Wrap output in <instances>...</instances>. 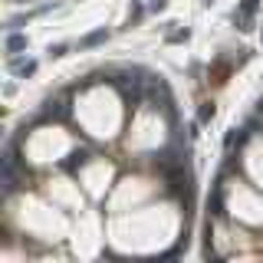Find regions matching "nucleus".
I'll return each mask as SVG.
<instances>
[{"instance_id":"f257e3e1","label":"nucleus","mask_w":263,"mask_h":263,"mask_svg":"<svg viewBox=\"0 0 263 263\" xmlns=\"http://www.w3.org/2000/svg\"><path fill=\"white\" fill-rule=\"evenodd\" d=\"M26 46H30V40H26L23 33H17V30H10V33H7V40H3V50H7L10 56L13 53H23Z\"/></svg>"},{"instance_id":"f03ea898","label":"nucleus","mask_w":263,"mask_h":263,"mask_svg":"<svg viewBox=\"0 0 263 263\" xmlns=\"http://www.w3.org/2000/svg\"><path fill=\"white\" fill-rule=\"evenodd\" d=\"M43 119H69V105H66V102H53V99H50V102L43 105Z\"/></svg>"},{"instance_id":"7ed1b4c3","label":"nucleus","mask_w":263,"mask_h":263,"mask_svg":"<svg viewBox=\"0 0 263 263\" xmlns=\"http://www.w3.org/2000/svg\"><path fill=\"white\" fill-rule=\"evenodd\" d=\"M10 69L17 73V76H33L36 73V59H10Z\"/></svg>"},{"instance_id":"20e7f679","label":"nucleus","mask_w":263,"mask_h":263,"mask_svg":"<svg viewBox=\"0 0 263 263\" xmlns=\"http://www.w3.org/2000/svg\"><path fill=\"white\" fill-rule=\"evenodd\" d=\"M86 158H89L86 148H76V152H73V155H69V158L63 161V171H76V168H79L82 161H86Z\"/></svg>"},{"instance_id":"39448f33","label":"nucleus","mask_w":263,"mask_h":263,"mask_svg":"<svg viewBox=\"0 0 263 263\" xmlns=\"http://www.w3.org/2000/svg\"><path fill=\"white\" fill-rule=\"evenodd\" d=\"M208 208H210V214H214V217H224V194H220V181L214 184V197L208 201Z\"/></svg>"},{"instance_id":"423d86ee","label":"nucleus","mask_w":263,"mask_h":263,"mask_svg":"<svg viewBox=\"0 0 263 263\" xmlns=\"http://www.w3.org/2000/svg\"><path fill=\"white\" fill-rule=\"evenodd\" d=\"M105 36H109V33H105V26H102V30L82 36V40H79V46H82V50H89V46H99V43H105Z\"/></svg>"},{"instance_id":"0eeeda50","label":"nucleus","mask_w":263,"mask_h":263,"mask_svg":"<svg viewBox=\"0 0 263 263\" xmlns=\"http://www.w3.org/2000/svg\"><path fill=\"white\" fill-rule=\"evenodd\" d=\"M250 129H260L263 132V99L257 102V109H253V115H250V122H247Z\"/></svg>"},{"instance_id":"6e6552de","label":"nucleus","mask_w":263,"mask_h":263,"mask_svg":"<svg viewBox=\"0 0 263 263\" xmlns=\"http://www.w3.org/2000/svg\"><path fill=\"white\" fill-rule=\"evenodd\" d=\"M210 119H214V102H204L201 112H197V122H201V125H208Z\"/></svg>"},{"instance_id":"1a4fd4ad","label":"nucleus","mask_w":263,"mask_h":263,"mask_svg":"<svg viewBox=\"0 0 263 263\" xmlns=\"http://www.w3.org/2000/svg\"><path fill=\"white\" fill-rule=\"evenodd\" d=\"M187 36H191V30H171L168 33V43H184Z\"/></svg>"},{"instance_id":"9d476101","label":"nucleus","mask_w":263,"mask_h":263,"mask_svg":"<svg viewBox=\"0 0 263 263\" xmlns=\"http://www.w3.org/2000/svg\"><path fill=\"white\" fill-rule=\"evenodd\" d=\"M257 7H260V0H243V3H240V13H250V17H253Z\"/></svg>"},{"instance_id":"9b49d317","label":"nucleus","mask_w":263,"mask_h":263,"mask_svg":"<svg viewBox=\"0 0 263 263\" xmlns=\"http://www.w3.org/2000/svg\"><path fill=\"white\" fill-rule=\"evenodd\" d=\"M142 13H145V7L142 3H132V13H129V20L135 23V20H142Z\"/></svg>"},{"instance_id":"f8f14e48","label":"nucleus","mask_w":263,"mask_h":263,"mask_svg":"<svg viewBox=\"0 0 263 263\" xmlns=\"http://www.w3.org/2000/svg\"><path fill=\"white\" fill-rule=\"evenodd\" d=\"M66 50H69L66 43H59V46H50V56H66Z\"/></svg>"},{"instance_id":"ddd939ff","label":"nucleus","mask_w":263,"mask_h":263,"mask_svg":"<svg viewBox=\"0 0 263 263\" xmlns=\"http://www.w3.org/2000/svg\"><path fill=\"white\" fill-rule=\"evenodd\" d=\"M164 3H168V0H152V10H161Z\"/></svg>"}]
</instances>
